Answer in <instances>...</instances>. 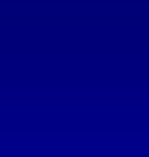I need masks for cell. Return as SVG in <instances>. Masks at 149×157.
I'll list each match as a JSON object with an SVG mask.
<instances>
[]
</instances>
